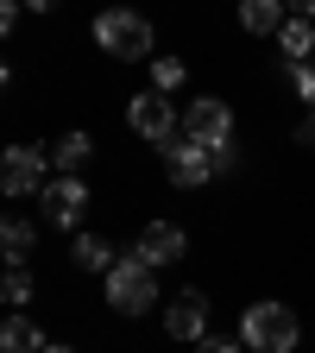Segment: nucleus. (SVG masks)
I'll return each mask as SVG.
<instances>
[{"label":"nucleus","mask_w":315,"mask_h":353,"mask_svg":"<svg viewBox=\"0 0 315 353\" xmlns=\"http://www.w3.org/2000/svg\"><path fill=\"white\" fill-rule=\"evenodd\" d=\"M164 170H170L176 190H196V183H208V176H214V152L196 145V139H176V145L164 152Z\"/></svg>","instance_id":"nucleus-9"},{"label":"nucleus","mask_w":315,"mask_h":353,"mask_svg":"<svg viewBox=\"0 0 315 353\" xmlns=\"http://www.w3.org/2000/svg\"><path fill=\"white\" fill-rule=\"evenodd\" d=\"M95 44L108 57H152V19H139V13H126V7H114V13H101L95 19Z\"/></svg>","instance_id":"nucleus-4"},{"label":"nucleus","mask_w":315,"mask_h":353,"mask_svg":"<svg viewBox=\"0 0 315 353\" xmlns=\"http://www.w3.org/2000/svg\"><path fill=\"white\" fill-rule=\"evenodd\" d=\"M290 82H296V101L315 108V57H309V63H290Z\"/></svg>","instance_id":"nucleus-19"},{"label":"nucleus","mask_w":315,"mask_h":353,"mask_svg":"<svg viewBox=\"0 0 315 353\" xmlns=\"http://www.w3.org/2000/svg\"><path fill=\"white\" fill-rule=\"evenodd\" d=\"M202 353H240V341H202Z\"/></svg>","instance_id":"nucleus-21"},{"label":"nucleus","mask_w":315,"mask_h":353,"mask_svg":"<svg viewBox=\"0 0 315 353\" xmlns=\"http://www.w3.org/2000/svg\"><path fill=\"white\" fill-rule=\"evenodd\" d=\"M108 303L120 309V316H145V309L158 303V272H152L139 252H126L114 272H108Z\"/></svg>","instance_id":"nucleus-2"},{"label":"nucleus","mask_w":315,"mask_h":353,"mask_svg":"<svg viewBox=\"0 0 315 353\" xmlns=\"http://www.w3.org/2000/svg\"><path fill=\"white\" fill-rule=\"evenodd\" d=\"M284 19H290V13L278 7V0H246V7H240V26L258 32V38H265V32H284Z\"/></svg>","instance_id":"nucleus-16"},{"label":"nucleus","mask_w":315,"mask_h":353,"mask_svg":"<svg viewBox=\"0 0 315 353\" xmlns=\"http://www.w3.org/2000/svg\"><path fill=\"white\" fill-rule=\"evenodd\" d=\"M0 296H7V309H13V316H26V303H32V278H26V272H7Z\"/></svg>","instance_id":"nucleus-18"},{"label":"nucleus","mask_w":315,"mask_h":353,"mask_svg":"<svg viewBox=\"0 0 315 353\" xmlns=\"http://www.w3.org/2000/svg\"><path fill=\"white\" fill-rule=\"evenodd\" d=\"M44 353H76V347H57V341H51V347H44Z\"/></svg>","instance_id":"nucleus-23"},{"label":"nucleus","mask_w":315,"mask_h":353,"mask_svg":"<svg viewBox=\"0 0 315 353\" xmlns=\"http://www.w3.org/2000/svg\"><path fill=\"white\" fill-rule=\"evenodd\" d=\"M183 139H196V145H234V114H227V101H214V95H196L190 101V114H183Z\"/></svg>","instance_id":"nucleus-6"},{"label":"nucleus","mask_w":315,"mask_h":353,"mask_svg":"<svg viewBox=\"0 0 315 353\" xmlns=\"http://www.w3.org/2000/svg\"><path fill=\"white\" fill-rule=\"evenodd\" d=\"M32 246H38V228H32V221H19V214H7V228H0V252H7V272H19V265L32 259Z\"/></svg>","instance_id":"nucleus-11"},{"label":"nucleus","mask_w":315,"mask_h":353,"mask_svg":"<svg viewBox=\"0 0 315 353\" xmlns=\"http://www.w3.org/2000/svg\"><path fill=\"white\" fill-rule=\"evenodd\" d=\"M44 347H51V341L38 334L32 316H7V322H0V353H44Z\"/></svg>","instance_id":"nucleus-12"},{"label":"nucleus","mask_w":315,"mask_h":353,"mask_svg":"<svg viewBox=\"0 0 315 353\" xmlns=\"http://www.w3.org/2000/svg\"><path fill=\"white\" fill-rule=\"evenodd\" d=\"M164 334H170V341H183V347L208 341V296H202V290H183V296L164 309Z\"/></svg>","instance_id":"nucleus-8"},{"label":"nucleus","mask_w":315,"mask_h":353,"mask_svg":"<svg viewBox=\"0 0 315 353\" xmlns=\"http://www.w3.org/2000/svg\"><path fill=\"white\" fill-rule=\"evenodd\" d=\"M38 202H44V221H51V228H76L82 208H88V183L82 176H51Z\"/></svg>","instance_id":"nucleus-7"},{"label":"nucleus","mask_w":315,"mask_h":353,"mask_svg":"<svg viewBox=\"0 0 315 353\" xmlns=\"http://www.w3.org/2000/svg\"><path fill=\"white\" fill-rule=\"evenodd\" d=\"M152 88H158V95L183 88V63H176V57H152Z\"/></svg>","instance_id":"nucleus-17"},{"label":"nucleus","mask_w":315,"mask_h":353,"mask_svg":"<svg viewBox=\"0 0 315 353\" xmlns=\"http://www.w3.org/2000/svg\"><path fill=\"white\" fill-rule=\"evenodd\" d=\"M303 145H315V108H309V120H303Z\"/></svg>","instance_id":"nucleus-22"},{"label":"nucleus","mask_w":315,"mask_h":353,"mask_svg":"<svg viewBox=\"0 0 315 353\" xmlns=\"http://www.w3.org/2000/svg\"><path fill=\"white\" fill-rule=\"evenodd\" d=\"M240 164V145H214V176H227Z\"/></svg>","instance_id":"nucleus-20"},{"label":"nucleus","mask_w":315,"mask_h":353,"mask_svg":"<svg viewBox=\"0 0 315 353\" xmlns=\"http://www.w3.org/2000/svg\"><path fill=\"white\" fill-rule=\"evenodd\" d=\"M44 183H51V152H38V145H13L7 158H0V190L7 196H44Z\"/></svg>","instance_id":"nucleus-5"},{"label":"nucleus","mask_w":315,"mask_h":353,"mask_svg":"<svg viewBox=\"0 0 315 353\" xmlns=\"http://www.w3.org/2000/svg\"><path fill=\"white\" fill-rule=\"evenodd\" d=\"M132 252H139L152 272H158V265H176V259H183V252H190V240H183V228H176V221H152Z\"/></svg>","instance_id":"nucleus-10"},{"label":"nucleus","mask_w":315,"mask_h":353,"mask_svg":"<svg viewBox=\"0 0 315 353\" xmlns=\"http://www.w3.org/2000/svg\"><path fill=\"white\" fill-rule=\"evenodd\" d=\"M240 341L252 353H296L303 322L290 316V303H252L246 316H240Z\"/></svg>","instance_id":"nucleus-1"},{"label":"nucleus","mask_w":315,"mask_h":353,"mask_svg":"<svg viewBox=\"0 0 315 353\" xmlns=\"http://www.w3.org/2000/svg\"><path fill=\"white\" fill-rule=\"evenodd\" d=\"M126 126L139 132V139L164 145V152L183 139V114H176V101L158 95V88H145V95H132V101H126Z\"/></svg>","instance_id":"nucleus-3"},{"label":"nucleus","mask_w":315,"mask_h":353,"mask_svg":"<svg viewBox=\"0 0 315 353\" xmlns=\"http://www.w3.org/2000/svg\"><path fill=\"white\" fill-rule=\"evenodd\" d=\"M278 51H290V63H309V51H315V19L290 13L284 32H278Z\"/></svg>","instance_id":"nucleus-15"},{"label":"nucleus","mask_w":315,"mask_h":353,"mask_svg":"<svg viewBox=\"0 0 315 353\" xmlns=\"http://www.w3.org/2000/svg\"><path fill=\"white\" fill-rule=\"evenodd\" d=\"M88 158H95V139H88V132H63V139L51 145V164H57L63 176H76Z\"/></svg>","instance_id":"nucleus-14"},{"label":"nucleus","mask_w":315,"mask_h":353,"mask_svg":"<svg viewBox=\"0 0 315 353\" xmlns=\"http://www.w3.org/2000/svg\"><path fill=\"white\" fill-rule=\"evenodd\" d=\"M70 259L82 265V272H101V278H108V272H114V265H120V259H114V246H108L101 234H76V246H70Z\"/></svg>","instance_id":"nucleus-13"}]
</instances>
